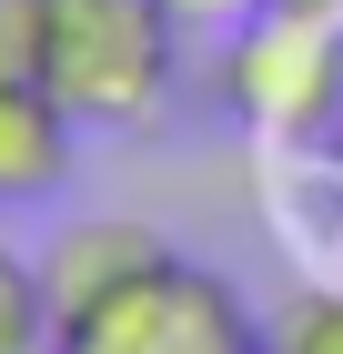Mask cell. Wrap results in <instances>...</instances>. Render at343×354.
I'll return each instance as SVG.
<instances>
[{
    "label": "cell",
    "mask_w": 343,
    "mask_h": 354,
    "mask_svg": "<svg viewBox=\"0 0 343 354\" xmlns=\"http://www.w3.org/2000/svg\"><path fill=\"white\" fill-rule=\"evenodd\" d=\"M182 82L172 0H41V91L81 132H132Z\"/></svg>",
    "instance_id": "cell-1"
},
{
    "label": "cell",
    "mask_w": 343,
    "mask_h": 354,
    "mask_svg": "<svg viewBox=\"0 0 343 354\" xmlns=\"http://www.w3.org/2000/svg\"><path fill=\"white\" fill-rule=\"evenodd\" d=\"M222 111L263 142H323L343 132V21L323 10H253L222 30Z\"/></svg>",
    "instance_id": "cell-2"
},
{
    "label": "cell",
    "mask_w": 343,
    "mask_h": 354,
    "mask_svg": "<svg viewBox=\"0 0 343 354\" xmlns=\"http://www.w3.org/2000/svg\"><path fill=\"white\" fill-rule=\"evenodd\" d=\"M51 354H263V314L242 304L233 273L172 253L141 283H121L111 304L71 314L51 334Z\"/></svg>",
    "instance_id": "cell-3"
},
{
    "label": "cell",
    "mask_w": 343,
    "mask_h": 354,
    "mask_svg": "<svg viewBox=\"0 0 343 354\" xmlns=\"http://www.w3.org/2000/svg\"><path fill=\"white\" fill-rule=\"evenodd\" d=\"M152 263H172V243H161L152 223H121V213L61 223L51 243H41V283H51V314H61V324L91 314V304H111L121 283H141Z\"/></svg>",
    "instance_id": "cell-4"
},
{
    "label": "cell",
    "mask_w": 343,
    "mask_h": 354,
    "mask_svg": "<svg viewBox=\"0 0 343 354\" xmlns=\"http://www.w3.org/2000/svg\"><path fill=\"white\" fill-rule=\"evenodd\" d=\"M71 111L41 91V71H0V213H30L71 183Z\"/></svg>",
    "instance_id": "cell-5"
},
{
    "label": "cell",
    "mask_w": 343,
    "mask_h": 354,
    "mask_svg": "<svg viewBox=\"0 0 343 354\" xmlns=\"http://www.w3.org/2000/svg\"><path fill=\"white\" fill-rule=\"evenodd\" d=\"M51 334H61V314H51L41 263L0 243V354H51Z\"/></svg>",
    "instance_id": "cell-6"
},
{
    "label": "cell",
    "mask_w": 343,
    "mask_h": 354,
    "mask_svg": "<svg viewBox=\"0 0 343 354\" xmlns=\"http://www.w3.org/2000/svg\"><path fill=\"white\" fill-rule=\"evenodd\" d=\"M263 354H343V283H313V294H293L283 314L263 324Z\"/></svg>",
    "instance_id": "cell-7"
},
{
    "label": "cell",
    "mask_w": 343,
    "mask_h": 354,
    "mask_svg": "<svg viewBox=\"0 0 343 354\" xmlns=\"http://www.w3.org/2000/svg\"><path fill=\"white\" fill-rule=\"evenodd\" d=\"M0 71H41V0H0Z\"/></svg>",
    "instance_id": "cell-8"
},
{
    "label": "cell",
    "mask_w": 343,
    "mask_h": 354,
    "mask_svg": "<svg viewBox=\"0 0 343 354\" xmlns=\"http://www.w3.org/2000/svg\"><path fill=\"white\" fill-rule=\"evenodd\" d=\"M253 10H273V0H172V21H182V30H242Z\"/></svg>",
    "instance_id": "cell-9"
},
{
    "label": "cell",
    "mask_w": 343,
    "mask_h": 354,
    "mask_svg": "<svg viewBox=\"0 0 343 354\" xmlns=\"http://www.w3.org/2000/svg\"><path fill=\"white\" fill-rule=\"evenodd\" d=\"M273 10H323V21H343V0H273Z\"/></svg>",
    "instance_id": "cell-10"
}]
</instances>
